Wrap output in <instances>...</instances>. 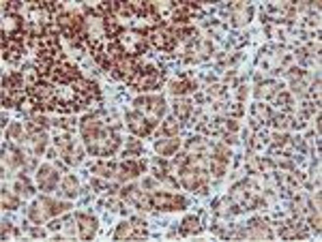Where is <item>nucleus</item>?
Listing matches in <instances>:
<instances>
[{
  "label": "nucleus",
  "instance_id": "nucleus-1",
  "mask_svg": "<svg viewBox=\"0 0 322 242\" xmlns=\"http://www.w3.org/2000/svg\"><path fill=\"white\" fill-rule=\"evenodd\" d=\"M67 208H71L67 202H56V199H50V197H41L30 206L28 216H30L34 223H41V221L50 219V216L60 215V212H64Z\"/></svg>",
  "mask_w": 322,
  "mask_h": 242
},
{
  "label": "nucleus",
  "instance_id": "nucleus-2",
  "mask_svg": "<svg viewBox=\"0 0 322 242\" xmlns=\"http://www.w3.org/2000/svg\"><path fill=\"white\" fill-rule=\"evenodd\" d=\"M136 109L140 114H144L146 118H150V120H157V118L163 116V111H166V101H163V97H157V94H148V97H140L136 99Z\"/></svg>",
  "mask_w": 322,
  "mask_h": 242
},
{
  "label": "nucleus",
  "instance_id": "nucleus-3",
  "mask_svg": "<svg viewBox=\"0 0 322 242\" xmlns=\"http://www.w3.org/2000/svg\"><path fill=\"white\" fill-rule=\"evenodd\" d=\"M150 202H153V208H159V210H180L187 206L185 197H178L174 193H153Z\"/></svg>",
  "mask_w": 322,
  "mask_h": 242
},
{
  "label": "nucleus",
  "instance_id": "nucleus-4",
  "mask_svg": "<svg viewBox=\"0 0 322 242\" xmlns=\"http://www.w3.org/2000/svg\"><path fill=\"white\" fill-rule=\"evenodd\" d=\"M157 122H153L150 118H146L144 114H140V111H131V114H127V127L131 129L136 135H148L150 131L155 129Z\"/></svg>",
  "mask_w": 322,
  "mask_h": 242
},
{
  "label": "nucleus",
  "instance_id": "nucleus-5",
  "mask_svg": "<svg viewBox=\"0 0 322 242\" xmlns=\"http://www.w3.org/2000/svg\"><path fill=\"white\" fill-rule=\"evenodd\" d=\"M75 223H78V238H92L97 232V221L92 219L90 215H84V212H78V215H73Z\"/></svg>",
  "mask_w": 322,
  "mask_h": 242
},
{
  "label": "nucleus",
  "instance_id": "nucleus-6",
  "mask_svg": "<svg viewBox=\"0 0 322 242\" xmlns=\"http://www.w3.org/2000/svg\"><path fill=\"white\" fill-rule=\"evenodd\" d=\"M37 178H39V187L43 188V191H48V193L54 191L56 185H58V174H56V169L52 167V165H43V167L39 169Z\"/></svg>",
  "mask_w": 322,
  "mask_h": 242
},
{
  "label": "nucleus",
  "instance_id": "nucleus-7",
  "mask_svg": "<svg viewBox=\"0 0 322 242\" xmlns=\"http://www.w3.org/2000/svg\"><path fill=\"white\" fill-rule=\"evenodd\" d=\"M90 172L97 176H103V178H110V176L116 174V167L110 161H99L95 165H90Z\"/></svg>",
  "mask_w": 322,
  "mask_h": 242
},
{
  "label": "nucleus",
  "instance_id": "nucleus-8",
  "mask_svg": "<svg viewBox=\"0 0 322 242\" xmlns=\"http://www.w3.org/2000/svg\"><path fill=\"white\" fill-rule=\"evenodd\" d=\"M178 148V139L176 137H170V139H161L159 144H157V152H159L161 157H172L174 150Z\"/></svg>",
  "mask_w": 322,
  "mask_h": 242
},
{
  "label": "nucleus",
  "instance_id": "nucleus-9",
  "mask_svg": "<svg viewBox=\"0 0 322 242\" xmlns=\"http://www.w3.org/2000/svg\"><path fill=\"white\" fill-rule=\"evenodd\" d=\"M200 232V221H198V216H187L183 221V225H180V234L187 236V234H196Z\"/></svg>",
  "mask_w": 322,
  "mask_h": 242
},
{
  "label": "nucleus",
  "instance_id": "nucleus-10",
  "mask_svg": "<svg viewBox=\"0 0 322 242\" xmlns=\"http://www.w3.org/2000/svg\"><path fill=\"white\" fill-rule=\"evenodd\" d=\"M174 94H185V92H191V90H196V84L193 81H189V80H180V81H174L172 84V88H170Z\"/></svg>",
  "mask_w": 322,
  "mask_h": 242
},
{
  "label": "nucleus",
  "instance_id": "nucleus-11",
  "mask_svg": "<svg viewBox=\"0 0 322 242\" xmlns=\"http://www.w3.org/2000/svg\"><path fill=\"white\" fill-rule=\"evenodd\" d=\"M277 92H279V88H277V84H275V81H264L262 86H258L256 97H264V99H268L271 94H277Z\"/></svg>",
  "mask_w": 322,
  "mask_h": 242
},
{
  "label": "nucleus",
  "instance_id": "nucleus-12",
  "mask_svg": "<svg viewBox=\"0 0 322 242\" xmlns=\"http://www.w3.org/2000/svg\"><path fill=\"white\" fill-rule=\"evenodd\" d=\"M191 109H193V105L189 101H185V99H180V101H176V105H174V111H176V116L180 120H185V118L191 114Z\"/></svg>",
  "mask_w": 322,
  "mask_h": 242
},
{
  "label": "nucleus",
  "instance_id": "nucleus-13",
  "mask_svg": "<svg viewBox=\"0 0 322 242\" xmlns=\"http://www.w3.org/2000/svg\"><path fill=\"white\" fill-rule=\"evenodd\" d=\"M62 191L67 193L69 197H73L75 193H78V180H75L73 176H67V178L62 180Z\"/></svg>",
  "mask_w": 322,
  "mask_h": 242
},
{
  "label": "nucleus",
  "instance_id": "nucleus-14",
  "mask_svg": "<svg viewBox=\"0 0 322 242\" xmlns=\"http://www.w3.org/2000/svg\"><path fill=\"white\" fill-rule=\"evenodd\" d=\"M254 114H256V118H260L262 122H268V120H271V109H268V105L256 103V105H254Z\"/></svg>",
  "mask_w": 322,
  "mask_h": 242
},
{
  "label": "nucleus",
  "instance_id": "nucleus-15",
  "mask_svg": "<svg viewBox=\"0 0 322 242\" xmlns=\"http://www.w3.org/2000/svg\"><path fill=\"white\" fill-rule=\"evenodd\" d=\"M161 133H166V135H176L178 133V120H174V118H170V120H166L161 125Z\"/></svg>",
  "mask_w": 322,
  "mask_h": 242
},
{
  "label": "nucleus",
  "instance_id": "nucleus-16",
  "mask_svg": "<svg viewBox=\"0 0 322 242\" xmlns=\"http://www.w3.org/2000/svg\"><path fill=\"white\" fill-rule=\"evenodd\" d=\"M17 197H13L9 191H2V208H7V210H15L17 208Z\"/></svg>",
  "mask_w": 322,
  "mask_h": 242
}]
</instances>
